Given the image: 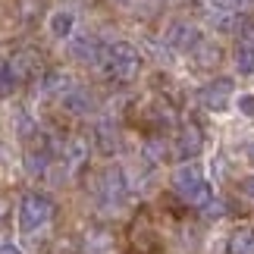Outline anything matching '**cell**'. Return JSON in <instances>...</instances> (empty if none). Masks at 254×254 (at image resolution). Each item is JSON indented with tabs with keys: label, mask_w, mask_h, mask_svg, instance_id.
Wrapping results in <instances>:
<instances>
[{
	"label": "cell",
	"mask_w": 254,
	"mask_h": 254,
	"mask_svg": "<svg viewBox=\"0 0 254 254\" xmlns=\"http://www.w3.org/2000/svg\"><path fill=\"white\" fill-rule=\"evenodd\" d=\"M173 189L176 194H179V201L182 204H189V207H207V204L213 201V189H210V182L204 179V173L198 167H179L173 173Z\"/></svg>",
	"instance_id": "obj_1"
},
{
	"label": "cell",
	"mask_w": 254,
	"mask_h": 254,
	"mask_svg": "<svg viewBox=\"0 0 254 254\" xmlns=\"http://www.w3.org/2000/svg\"><path fill=\"white\" fill-rule=\"evenodd\" d=\"M104 72L116 82H132L135 75L141 72V54L135 51L129 41H113L104 47Z\"/></svg>",
	"instance_id": "obj_2"
},
{
	"label": "cell",
	"mask_w": 254,
	"mask_h": 254,
	"mask_svg": "<svg viewBox=\"0 0 254 254\" xmlns=\"http://www.w3.org/2000/svg\"><path fill=\"white\" fill-rule=\"evenodd\" d=\"M54 217V201L41 191H28L19 201V229L22 232H38L44 229Z\"/></svg>",
	"instance_id": "obj_3"
},
{
	"label": "cell",
	"mask_w": 254,
	"mask_h": 254,
	"mask_svg": "<svg viewBox=\"0 0 254 254\" xmlns=\"http://www.w3.org/2000/svg\"><path fill=\"white\" fill-rule=\"evenodd\" d=\"M198 101L207 107V110H213V113H223L229 107V101H232V79H213V82H207L198 91Z\"/></svg>",
	"instance_id": "obj_4"
},
{
	"label": "cell",
	"mask_w": 254,
	"mask_h": 254,
	"mask_svg": "<svg viewBox=\"0 0 254 254\" xmlns=\"http://www.w3.org/2000/svg\"><path fill=\"white\" fill-rule=\"evenodd\" d=\"M167 44L176 47V51H185V54H194L201 47V32H198V25H191V22H173L167 28Z\"/></svg>",
	"instance_id": "obj_5"
},
{
	"label": "cell",
	"mask_w": 254,
	"mask_h": 254,
	"mask_svg": "<svg viewBox=\"0 0 254 254\" xmlns=\"http://www.w3.org/2000/svg\"><path fill=\"white\" fill-rule=\"evenodd\" d=\"M97 191H101V198H104L107 204H123V201H126V191H129V185H126L123 170H120V167L104 170L101 185H97Z\"/></svg>",
	"instance_id": "obj_6"
},
{
	"label": "cell",
	"mask_w": 254,
	"mask_h": 254,
	"mask_svg": "<svg viewBox=\"0 0 254 254\" xmlns=\"http://www.w3.org/2000/svg\"><path fill=\"white\" fill-rule=\"evenodd\" d=\"M201 148H204V132L194 123H185L179 129V138H176V154H179L182 160H191V157L201 154Z\"/></svg>",
	"instance_id": "obj_7"
},
{
	"label": "cell",
	"mask_w": 254,
	"mask_h": 254,
	"mask_svg": "<svg viewBox=\"0 0 254 254\" xmlns=\"http://www.w3.org/2000/svg\"><path fill=\"white\" fill-rule=\"evenodd\" d=\"M72 57L79 63H101L104 60V44L94 35H75L72 38Z\"/></svg>",
	"instance_id": "obj_8"
},
{
	"label": "cell",
	"mask_w": 254,
	"mask_h": 254,
	"mask_svg": "<svg viewBox=\"0 0 254 254\" xmlns=\"http://www.w3.org/2000/svg\"><path fill=\"white\" fill-rule=\"evenodd\" d=\"M9 66H13L16 82H32L35 75H38V69H41V60H38L35 51H19V54H13Z\"/></svg>",
	"instance_id": "obj_9"
},
{
	"label": "cell",
	"mask_w": 254,
	"mask_h": 254,
	"mask_svg": "<svg viewBox=\"0 0 254 254\" xmlns=\"http://www.w3.org/2000/svg\"><path fill=\"white\" fill-rule=\"evenodd\" d=\"M63 163H66L72 173L82 170L85 163H88V141L79 138V135H72V138L63 144Z\"/></svg>",
	"instance_id": "obj_10"
},
{
	"label": "cell",
	"mask_w": 254,
	"mask_h": 254,
	"mask_svg": "<svg viewBox=\"0 0 254 254\" xmlns=\"http://www.w3.org/2000/svg\"><path fill=\"white\" fill-rule=\"evenodd\" d=\"M69 91H72V79L66 72H57V69L44 72V79H41V94L44 97H66Z\"/></svg>",
	"instance_id": "obj_11"
},
{
	"label": "cell",
	"mask_w": 254,
	"mask_h": 254,
	"mask_svg": "<svg viewBox=\"0 0 254 254\" xmlns=\"http://www.w3.org/2000/svg\"><path fill=\"white\" fill-rule=\"evenodd\" d=\"M226 254H254V226H239L229 232Z\"/></svg>",
	"instance_id": "obj_12"
},
{
	"label": "cell",
	"mask_w": 254,
	"mask_h": 254,
	"mask_svg": "<svg viewBox=\"0 0 254 254\" xmlns=\"http://www.w3.org/2000/svg\"><path fill=\"white\" fill-rule=\"evenodd\" d=\"M94 141H97V148H101V154H107V157L120 151V132H116L110 123H97Z\"/></svg>",
	"instance_id": "obj_13"
},
{
	"label": "cell",
	"mask_w": 254,
	"mask_h": 254,
	"mask_svg": "<svg viewBox=\"0 0 254 254\" xmlns=\"http://www.w3.org/2000/svg\"><path fill=\"white\" fill-rule=\"evenodd\" d=\"M63 107H66L69 113H75V116H85V113H91L94 101H91V94H88V91H82V88H72V91L63 97Z\"/></svg>",
	"instance_id": "obj_14"
},
{
	"label": "cell",
	"mask_w": 254,
	"mask_h": 254,
	"mask_svg": "<svg viewBox=\"0 0 254 254\" xmlns=\"http://www.w3.org/2000/svg\"><path fill=\"white\" fill-rule=\"evenodd\" d=\"M75 28V16L69 13V9H57V13L51 16V35L54 38H69Z\"/></svg>",
	"instance_id": "obj_15"
},
{
	"label": "cell",
	"mask_w": 254,
	"mask_h": 254,
	"mask_svg": "<svg viewBox=\"0 0 254 254\" xmlns=\"http://www.w3.org/2000/svg\"><path fill=\"white\" fill-rule=\"evenodd\" d=\"M236 69L242 75L254 72V44H239L236 47Z\"/></svg>",
	"instance_id": "obj_16"
},
{
	"label": "cell",
	"mask_w": 254,
	"mask_h": 254,
	"mask_svg": "<svg viewBox=\"0 0 254 254\" xmlns=\"http://www.w3.org/2000/svg\"><path fill=\"white\" fill-rule=\"evenodd\" d=\"M141 154H144V160H148V163H160L163 157H167V144H163V138H148Z\"/></svg>",
	"instance_id": "obj_17"
},
{
	"label": "cell",
	"mask_w": 254,
	"mask_h": 254,
	"mask_svg": "<svg viewBox=\"0 0 254 254\" xmlns=\"http://www.w3.org/2000/svg\"><path fill=\"white\" fill-rule=\"evenodd\" d=\"M16 88V75H13V66H9V60H3L0 57V97H6L9 91Z\"/></svg>",
	"instance_id": "obj_18"
},
{
	"label": "cell",
	"mask_w": 254,
	"mask_h": 254,
	"mask_svg": "<svg viewBox=\"0 0 254 254\" xmlns=\"http://www.w3.org/2000/svg\"><path fill=\"white\" fill-rule=\"evenodd\" d=\"M194 57H198V63H201V66H213V63L220 60V47H217V44L201 41V47L194 51Z\"/></svg>",
	"instance_id": "obj_19"
},
{
	"label": "cell",
	"mask_w": 254,
	"mask_h": 254,
	"mask_svg": "<svg viewBox=\"0 0 254 254\" xmlns=\"http://www.w3.org/2000/svg\"><path fill=\"white\" fill-rule=\"evenodd\" d=\"M85 245H88V251H107V232H101V229L88 232Z\"/></svg>",
	"instance_id": "obj_20"
},
{
	"label": "cell",
	"mask_w": 254,
	"mask_h": 254,
	"mask_svg": "<svg viewBox=\"0 0 254 254\" xmlns=\"http://www.w3.org/2000/svg\"><path fill=\"white\" fill-rule=\"evenodd\" d=\"M239 28H242V38H245V44H254V13H248V16H242V22H239Z\"/></svg>",
	"instance_id": "obj_21"
},
{
	"label": "cell",
	"mask_w": 254,
	"mask_h": 254,
	"mask_svg": "<svg viewBox=\"0 0 254 254\" xmlns=\"http://www.w3.org/2000/svg\"><path fill=\"white\" fill-rule=\"evenodd\" d=\"M19 6H22V16L25 19L41 16V0H19Z\"/></svg>",
	"instance_id": "obj_22"
},
{
	"label": "cell",
	"mask_w": 254,
	"mask_h": 254,
	"mask_svg": "<svg viewBox=\"0 0 254 254\" xmlns=\"http://www.w3.org/2000/svg\"><path fill=\"white\" fill-rule=\"evenodd\" d=\"M239 191H242V198H245V201L254 204V176H245V179L239 182Z\"/></svg>",
	"instance_id": "obj_23"
},
{
	"label": "cell",
	"mask_w": 254,
	"mask_h": 254,
	"mask_svg": "<svg viewBox=\"0 0 254 254\" xmlns=\"http://www.w3.org/2000/svg\"><path fill=\"white\" fill-rule=\"evenodd\" d=\"M239 110L245 113V116H254V94H245V97H239Z\"/></svg>",
	"instance_id": "obj_24"
},
{
	"label": "cell",
	"mask_w": 254,
	"mask_h": 254,
	"mask_svg": "<svg viewBox=\"0 0 254 254\" xmlns=\"http://www.w3.org/2000/svg\"><path fill=\"white\" fill-rule=\"evenodd\" d=\"M0 254H22V251H19L13 242H0Z\"/></svg>",
	"instance_id": "obj_25"
}]
</instances>
